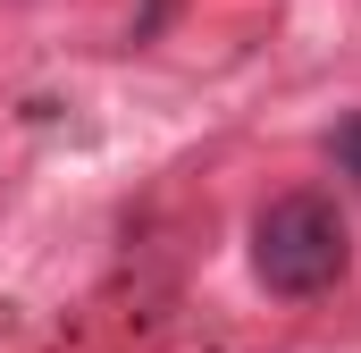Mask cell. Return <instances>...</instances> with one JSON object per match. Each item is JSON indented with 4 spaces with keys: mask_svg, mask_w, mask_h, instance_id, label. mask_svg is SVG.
Here are the masks:
<instances>
[{
    "mask_svg": "<svg viewBox=\"0 0 361 353\" xmlns=\"http://www.w3.org/2000/svg\"><path fill=\"white\" fill-rule=\"evenodd\" d=\"M345 269H353V236H345L336 193L294 185V193H269L261 202V219H252V277L269 286L277 303H311Z\"/></svg>",
    "mask_w": 361,
    "mask_h": 353,
    "instance_id": "cell-1",
    "label": "cell"
},
{
    "mask_svg": "<svg viewBox=\"0 0 361 353\" xmlns=\"http://www.w3.org/2000/svg\"><path fill=\"white\" fill-rule=\"evenodd\" d=\"M328 160H336V176H345V185L361 193V109H353V118H336V126H328Z\"/></svg>",
    "mask_w": 361,
    "mask_h": 353,
    "instance_id": "cell-2",
    "label": "cell"
}]
</instances>
